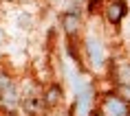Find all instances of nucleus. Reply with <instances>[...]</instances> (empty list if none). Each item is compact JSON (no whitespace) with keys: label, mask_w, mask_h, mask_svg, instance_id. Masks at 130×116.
<instances>
[{"label":"nucleus","mask_w":130,"mask_h":116,"mask_svg":"<svg viewBox=\"0 0 130 116\" xmlns=\"http://www.w3.org/2000/svg\"><path fill=\"white\" fill-rule=\"evenodd\" d=\"M104 114L106 116H130V105L121 96H106L104 101Z\"/></svg>","instance_id":"1"},{"label":"nucleus","mask_w":130,"mask_h":116,"mask_svg":"<svg viewBox=\"0 0 130 116\" xmlns=\"http://www.w3.org/2000/svg\"><path fill=\"white\" fill-rule=\"evenodd\" d=\"M79 26H82L79 13H75V11H64L62 13V28H64V33H66L69 40H75L79 35Z\"/></svg>","instance_id":"2"},{"label":"nucleus","mask_w":130,"mask_h":116,"mask_svg":"<svg viewBox=\"0 0 130 116\" xmlns=\"http://www.w3.org/2000/svg\"><path fill=\"white\" fill-rule=\"evenodd\" d=\"M123 18H126V2L123 0H112L108 7H106V20L112 26H117Z\"/></svg>","instance_id":"3"},{"label":"nucleus","mask_w":130,"mask_h":116,"mask_svg":"<svg viewBox=\"0 0 130 116\" xmlns=\"http://www.w3.org/2000/svg\"><path fill=\"white\" fill-rule=\"evenodd\" d=\"M112 79L123 88H130V62H117L112 66Z\"/></svg>","instance_id":"4"},{"label":"nucleus","mask_w":130,"mask_h":116,"mask_svg":"<svg viewBox=\"0 0 130 116\" xmlns=\"http://www.w3.org/2000/svg\"><path fill=\"white\" fill-rule=\"evenodd\" d=\"M62 85L60 83H53V85H48L44 90V94H42V103H44V107H55V105H60L62 101Z\"/></svg>","instance_id":"5"},{"label":"nucleus","mask_w":130,"mask_h":116,"mask_svg":"<svg viewBox=\"0 0 130 116\" xmlns=\"http://www.w3.org/2000/svg\"><path fill=\"white\" fill-rule=\"evenodd\" d=\"M88 57L93 62V66H102L104 64V48L97 40H88Z\"/></svg>","instance_id":"6"},{"label":"nucleus","mask_w":130,"mask_h":116,"mask_svg":"<svg viewBox=\"0 0 130 116\" xmlns=\"http://www.w3.org/2000/svg\"><path fill=\"white\" fill-rule=\"evenodd\" d=\"M0 103L7 105V107H15V105H18V94H15V90L13 88L0 90Z\"/></svg>","instance_id":"7"}]
</instances>
